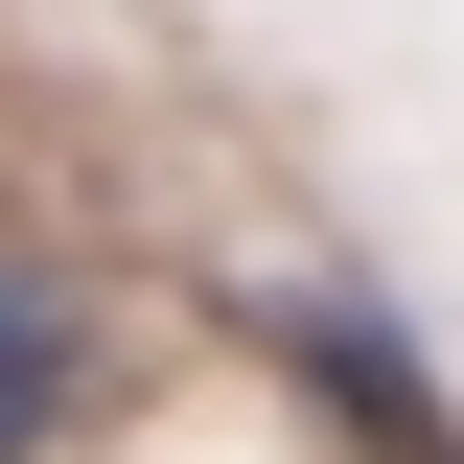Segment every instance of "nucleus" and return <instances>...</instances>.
Wrapping results in <instances>:
<instances>
[{
	"instance_id": "obj_1",
	"label": "nucleus",
	"mask_w": 464,
	"mask_h": 464,
	"mask_svg": "<svg viewBox=\"0 0 464 464\" xmlns=\"http://www.w3.org/2000/svg\"><path fill=\"white\" fill-rule=\"evenodd\" d=\"M279 348H302V372H325V395L372 418V441H395V464H441V395H418V348L372 325V302H348V279H302V302H279Z\"/></svg>"
},
{
	"instance_id": "obj_2",
	"label": "nucleus",
	"mask_w": 464,
	"mask_h": 464,
	"mask_svg": "<svg viewBox=\"0 0 464 464\" xmlns=\"http://www.w3.org/2000/svg\"><path fill=\"white\" fill-rule=\"evenodd\" d=\"M47 418H70V302H47V279H0V464L47 441Z\"/></svg>"
}]
</instances>
